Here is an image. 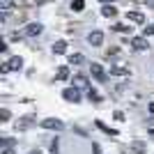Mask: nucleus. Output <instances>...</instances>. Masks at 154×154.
I'll list each match as a JSON object with an SVG mask.
<instances>
[{
    "instance_id": "nucleus-1",
    "label": "nucleus",
    "mask_w": 154,
    "mask_h": 154,
    "mask_svg": "<svg viewBox=\"0 0 154 154\" xmlns=\"http://www.w3.org/2000/svg\"><path fill=\"white\" fill-rule=\"evenodd\" d=\"M42 129H51V131H62L64 124H62V120H58V117H46V120H42Z\"/></svg>"
},
{
    "instance_id": "nucleus-2",
    "label": "nucleus",
    "mask_w": 154,
    "mask_h": 154,
    "mask_svg": "<svg viewBox=\"0 0 154 154\" xmlns=\"http://www.w3.org/2000/svg\"><path fill=\"white\" fill-rule=\"evenodd\" d=\"M21 67H23V60H21L19 55H14V58H9V62H5V64H2V74H7V71H12V69H16V71H19Z\"/></svg>"
},
{
    "instance_id": "nucleus-3",
    "label": "nucleus",
    "mask_w": 154,
    "mask_h": 154,
    "mask_svg": "<svg viewBox=\"0 0 154 154\" xmlns=\"http://www.w3.org/2000/svg\"><path fill=\"white\" fill-rule=\"evenodd\" d=\"M88 44H90V46H101V44H103V32H101V30L88 32Z\"/></svg>"
},
{
    "instance_id": "nucleus-4",
    "label": "nucleus",
    "mask_w": 154,
    "mask_h": 154,
    "mask_svg": "<svg viewBox=\"0 0 154 154\" xmlns=\"http://www.w3.org/2000/svg\"><path fill=\"white\" fill-rule=\"evenodd\" d=\"M131 48H134V51H147L149 44H147V39H145V37H134V39H131Z\"/></svg>"
},
{
    "instance_id": "nucleus-5",
    "label": "nucleus",
    "mask_w": 154,
    "mask_h": 154,
    "mask_svg": "<svg viewBox=\"0 0 154 154\" xmlns=\"http://www.w3.org/2000/svg\"><path fill=\"white\" fill-rule=\"evenodd\" d=\"M62 97L67 101H81V90H78V88H69V90L62 92Z\"/></svg>"
},
{
    "instance_id": "nucleus-6",
    "label": "nucleus",
    "mask_w": 154,
    "mask_h": 154,
    "mask_svg": "<svg viewBox=\"0 0 154 154\" xmlns=\"http://www.w3.org/2000/svg\"><path fill=\"white\" fill-rule=\"evenodd\" d=\"M42 30H44L42 23H28L26 26V35L28 37H37V35H42Z\"/></svg>"
},
{
    "instance_id": "nucleus-7",
    "label": "nucleus",
    "mask_w": 154,
    "mask_h": 154,
    "mask_svg": "<svg viewBox=\"0 0 154 154\" xmlns=\"http://www.w3.org/2000/svg\"><path fill=\"white\" fill-rule=\"evenodd\" d=\"M90 74L97 78V81H103V78H106V74H103V67H101L99 62H92V64H90Z\"/></svg>"
},
{
    "instance_id": "nucleus-8",
    "label": "nucleus",
    "mask_w": 154,
    "mask_h": 154,
    "mask_svg": "<svg viewBox=\"0 0 154 154\" xmlns=\"http://www.w3.org/2000/svg\"><path fill=\"white\" fill-rule=\"evenodd\" d=\"M74 88H78V90H90V83H88L85 76H74Z\"/></svg>"
},
{
    "instance_id": "nucleus-9",
    "label": "nucleus",
    "mask_w": 154,
    "mask_h": 154,
    "mask_svg": "<svg viewBox=\"0 0 154 154\" xmlns=\"http://www.w3.org/2000/svg\"><path fill=\"white\" fill-rule=\"evenodd\" d=\"M53 53L55 55H64L67 53V42H55L53 44Z\"/></svg>"
},
{
    "instance_id": "nucleus-10",
    "label": "nucleus",
    "mask_w": 154,
    "mask_h": 154,
    "mask_svg": "<svg viewBox=\"0 0 154 154\" xmlns=\"http://www.w3.org/2000/svg\"><path fill=\"white\" fill-rule=\"evenodd\" d=\"M101 14L106 16V19H113V16L117 14V9H115L113 5H103V7H101Z\"/></svg>"
},
{
    "instance_id": "nucleus-11",
    "label": "nucleus",
    "mask_w": 154,
    "mask_h": 154,
    "mask_svg": "<svg viewBox=\"0 0 154 154\" xmlns=\"http://www.w3.org/2000/svg\"><path fill=\"white\" fill-rule=\"evenodd\" d=\"M55 78H58V81H67V78H69V67H60Z\"/></svg>"
},
{
    "instance_id": "nucleus-12",
    "label": "nucleus",
    "mask_w": 154,
    "mask_h": 154,
    "mask_svg": "<svg viewBox=\"0 0 154 154\" xmlns=\"http://www.w3.org/2000/svg\"><path fill=\"white\" fill-rule=\"evenodd\" d=\"M127 19H131L134 23H143V21H145V16H143L140 12H129V14H127Z\"/></svg>"
},
{
    "instance_id": "nucleus-13",
    "label": "nucleus",
    "mask_w": 154,
    "mask_h": 154,
    "mask_svg": "<svg viewBox=\"0 0 154 154\" xmlns=\"http://www.w3.org/2000/svg\"><path fill=\"white\" fill-rule=\"evenodd\" d=\"M71 9H74V12H83L85 2H83V0H74V2H71Z\"/></svg>"
},
{
    "instance_id": "nucleus-14",
    "label": "nucleus",
    "mask_w": 154,
    "mask_h": 154,
    "mask_svg": "<svg viewBox=\"0 0 154 154\" xmlns=\"http://www.w3.org/2000/svg\"><path fill=\"white\" fill-rule=\"evenodd\" d=\"M83 62V55L81 53H74V55H69V64H81Z\"/></svg>"
},
{
    "instance_id": "nucleus-15",
    "label": "nucleus",
    "mask_w": 154,
    "mask_h": 154,
    "mask_svg": "<svg viewBox=\"0 0 154 154\" xmlns=\"http://www.w3.org/2000/svg\"><path fill=\"white\" fill-rule=\"evenodd\" d=\"M14 5V0H2V12H9Z\"/></svg>"
},
{
    "instance_id": "nucleus-16",
    "label": "nucleus",
    "mask_w": 154,
    "mask_h": 154,
    "mask_svg": "<svg viewBox=\"0 0 154 154\" xmlns=\"http://www.w3.org/2000/svg\"><path fill=\"white\" fill-rule=\"evenodd\" d=\"M149 35H154V26H147L143 30V37H149Z\"/></svg>"
},
{
    "instance_id": "nucleus-17",
    "label": "nucleus",
    "mask_w": 154,
    "mask_h": 154,
    "mask_svg": "<svg viewBox=\"0 0 154 154\" xmlns=\"http://www.w3.org/2000/svg\"><path fill=\"white\" fill-rule=\"evenodd\" d=\"M113 74H115V76H124V74H129V69H122V67H117Z\"/></svg>"
},
{
    "instance_id": "nucleus-18",
    "label": "nucleus",
    "mask_w": 154,
    "mask_h": 154,
    "mask_svg": "<svg viewBox=\"0 0 154 154\" xmlns=\"http://www.w3.org/2000/svg\"><path fill=\"white\" fill-rule=\"evenodd\" d=\"M2 154H14V149H12V147H7L5 152H2Z\"/></svg>"
},
{
    "instance_id": "nucleus-19",
    "label": "nucleus",
    "mask_w": 154,
    "mask_h": 154,
    "mask_svg": "<svg viewBox=\"0 0 154 154\" xmlns=\"http://www.w3.org/2000/svg\"><path fill=\"white\" fill-rule=\"evenodd\" d=\"M28 154H42V152H39V149H32V152H28Z\"/></svg>"
},
{
    "instance_id": "nucleus-20",
    "label": "nucleus",
    "mask_w": 154,
    "mask_h": 154,
    "mask_svg": "<svg viewBox=\"0 0 154 154\" xmlns=\"http://www.w3.org/2000/svg\"><path fill=\"white\" fill-rule=\"evenodd\" d=\"M99 2H103V5H110V0H99Z\"/></svg>"
},
{
    "instance_id": "nucleus-21",
    "label": "nucleus",
    "mask_w": 154,
    "mask_h": 154,
    "mask_svg": "<svg viewBox=\"0 0 154 154\" xmlns=\"http://www.w3.org/2000/svg\"><path fill=\"white\" fill-rule=\"evenodd\" d=\"M149 110H152V113H154V101H152V103H149Z\"/></svg>"
},
{
    "instance_id": "nucleus-22",
    "label": "nucleus",
    "mask_w": 154,
    "mask_h": 154,
    "mask_svg": "<svg viewBox=\"0 0 154 154\" xmlns=\"http://www.w3.org/2000/svg\"><path fill=\"white\" fill-rule=\"evenodd\" d=\"M37 2H39V5H44V2H48V0H37Z\"/></svg>"
}]
</instances>
